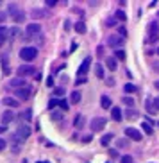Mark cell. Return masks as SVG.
Here are the masks:
<instances>
[{"label": "cell", "instance_id": "cell-1", "mask_svg": "<svg viewBox=\"0 0 159 163\" xmlns=\"http://www.w3.org/2000/svg\"><path fill=\"white\" fill-rule=\"evenodd\" d=\"M159 41V23L157 20H152L148 25H147V43H157Z\"/></svg>", "mask_w": 159, "mask_h": 163}, {"label": "cell", "instance_id": "cell-2", "mask_svg": "<svg viewBox=\"0 0 159 163\" xmlns=\"http://www.w3.org/2000/svg\"><path fill=\"white\" fill-rule=\"evenodd\" d=\"M20 57L25 63H31V61H34L38 57V49L36 47H24V49L20 50Z\"/></svg>", "mask_w": 159, "mask_h": 163}, {"label": "cell", "instance_id": "cell-3", "mask_svg": "<svg viewBox=\"0 0 159 163\" xmlns=\"http://www.w3.org/2000/svg\"><path fill=\"white\" fill-rule=\"evenodd\" d=\"M7 11L11 13V18H13V22H16V23H21V22H25V13L21 11L16 4H9V7H7Z\"/></svg>", "mask_w": 159, "mask_h": 163}, {"label": "cell", "instance_id": "cell-4", "mask_svg": "<svg viewBox=\"0 0 159 163\" xmlns=\"http://www.w3.org/2000/svg\"><path fill=\"white\" fill-rule=\"evenodd\" d=\"M125 138L134 140V142H141L143 134H141L140 129H136V127H127V129H125Z\"/></svg>", "mask_w": 159, "mask_h": 163}, {"label": "cell", "instance_id": "cell-5", "mask_svg": "<svg viewBox=\"0 0 159 163\" xmlns=\"http://www.w3.org/2000/svg\"><path fill=\"white\" fill-rule=\"evenodd\" d=\"M106 124H107V120L104 118V116H95V118L91 120V131L93 133H100L106 127Z\"/></svg>", "mask_w": 159, "mask_h": 163}, {"label": "cell", "instance_id": "cell-6", "mask_svg": "<svg viewBox=\"0 0 159 163\" xmlns=\"http://www.w3.org/2000/svg\"><path fill=\"white\" fill-rule=\"evenodd\" d=\"M34 72H36V68L32 66V65H21L20 68H18V77H31V75H34Z\"/></svg>", "mask_w": 159, "mask_h": 163}, {"label": "cell", "instance_id": "cell-7", "mask_svg": "<svg viewBox=\"0 0 159 163\" xmlns=\"http://www.w3.org/2000/svg\"><path fill=\"white\" fill-rule=\"evenodd\" d=\"M107 45L111 47V49L122 50V47H123V38H120V36H109V38H107Z\"/></svg>", "mask_w": 159, "mask_h": 163}, {"label": "cell", "instance_id": "cell-8", "mask_svg": "<svg viewBox=\"0 0 159 163\" xmlns=\"http://www.w3.org/2000/svg\"><path fill=\"white\" fill-rule=\"evenodd\" d=\"M16 134H18V136H20V138H21V140L25 142V140L31 136V127H29L27 124H21V126L16 129Z\"/></svg>", "mask_w": 159, "mask_h": 163}, {"label": "cell", "instance_id": "cell-9", "mask_svg": "<svg viewBox=\"0 0 159 163\" xmlns=\"http://www.w3.org/2000/svg\"><path fill=\"white\" fill-rule=\"evenodd\" d=\"M14 93H16V97H18L20 101H27V99L31 97V86H25V88L14 90Z\"/></svg>", "mask_w": 159, "mask_h": 163}, {"label": "cell", "instance_id": "cell-10", "mask_svg": "<svg viewBox=\"0 0 159 163\" xmlns=\"http://www.w3.org/2000/svg\"><path fill=\"white\" fill-rule=\"evenodd\" d=\"M25 32L29 36H39L41 34V25H39V23H29L27 29H25Z\"/></svg>", "mask_w": 159, "mask_h": 163}, {"label": "cell", "instance_id": "cell-11", "mask_svg": "<svg viewBox=\"0 0 159 163\" xmlns=\"http://www.w3.org/2000/svg\"><path fill=\"white\" fill-rule=\"evenodd\" d=\"M25 86H29L21 77H16V79H11V83H9V90H20V88H25Z\"/></svg>", "mask_w": 159, "mask_h": 163}, {"label": "cell", "instance_id": "cell-12", "mask_svg": "<svg viewBox=\"0 0 159 163\" xmlns=\"http://www.w3.org/2000/svg\"><path fill=\"white\" fill-rule=\"evenodd\" d=\"M89 65H91V57H86L84 61H82V65L79 66V75L81 77H86V74H88V70H89Z\"/></svg>", "mask_w": 159, "mask_h": 163}, {"label": "cell", "instance_id": "cell-13", "mask_svg": "<svg viewBox=\"0 0 159 163\" xmlns=\"http://www.w3.org/2000/svg\"><path fill=\"white\" fill-rule=\"evenodd\" d=\"M0 63H2L4 75H9V74H11V68H9V56H7V54H2V56H0Z\"/></svg>", "mask_w": 159, "mask_h": 163}, {"label": "cell", "instance_id": "cell-14", "mask_svg": "<svg viewBox=\"0 0 159 163\" xmlns=\"http://www.w3.org/2000/svg\"><path fill=\"white\" fill-rule=\"evenodd\" d=\"M16 118V115L11 111V109H7V111H4L2 113V126H6V124H11L13 120Z\"/></svg>", "mask_w": 159, "mask_h": 163}, {"label": "cell", "instance_id": "cell-15", "mask_svg": "<svg viewBox=\"0 0 159 163\" xmlns=\"http://www.w3.org/2000/svg\"><path fill=\"white\" fill-rule=\"evenodd\" d=\"M31 16H32L34 20H39V18L48 16V11H45V9H32V11H31Z\"/></svg>", "mask_w": 159, "mask_h": 163}, {"label": "cell", "instance_id": "cell-16", "mask_svg": "<svg viewBox=\"0 0 159 163\" xmlns=\"http://www.w3.org/2000/svg\"><path fill=\"white\" fill-rule=\"evenodd\" d=\"M106 66L111 70V72H116V66H118L116 57H106Z\"/></svg>", "mask_w": 159, "mask_h": 163}, {"label": "cell", "instance_id": "cell-17", "mask_svg": "<svg viewBox=\"0 0 159 163\" xmlns=\"http://www.w3.org/2000/svg\"><path fill=\"white\" fill-rule=\"evenodd\" d=\"M111 118L115 120V122H120V120L123 118L122 109H120V108H113V109H111Z\"/></svg>", "mask_w": 159, "mask_h": 163}, {"label": "cell", "instance_id": "cell-18", "mask_svg": "<svg viewBox=\"0 0 159 163\" xmlns=\"http://www.w3.org/2000/svg\"><path fill=\"white\" fill-rule=\"evenodd\" d=\"M7 36H9V31H7L4 25H0V47H4V45H6Z\"/></svg>", "mask_w": 159, "mask_h": 163}, {"label": "cell", "instance_id": "cell-19", "mask_svg": "<svg viewBox=\"0 0 159 163\" xmlns=\"http://www.w3.org/2000/svg\"><path fill=\"white\" fill-rule=\"evenodd\" d=\"M100 106H102L104 109H113V102H111V99H109L107 95H102V97H100Z\"/></svg>", "mask_w": 159, "mask_h": 163}, {"label": "cell", "instance_id": "cell-20", "mask_svg": "<svg viewBox=\"0 0 159 163\" xmlns=\"http://www.w3.org/2000/svg\"><path fill=\"white\" fill-rule=\"evenodd\" d=\"M4 104H6L7 108H18V106H20V101H16V99H13V97H6V99H4Z\"/></svg>", "mask_w": 159, "mask_h": 163}, {"label": "cell", "instance_id": "cell-21", "mask_svg": "<svg viewBox=\"0 0 159 163\" xmlns=\"http://www.w3.org/2000/svg\"><path fill=\"white\" fill-rule=\"evenodd\" d=\"M95 75H97L98 79H106V72H104V66H102L100 63H97V65H95Z\"/></svg>", "mask_w": 159, "mask_h": 163}, {"label": "cell", "instance_id": "cell-22", "mask_svg": "<svg viewBox=\"0 0 159 163\" xmlns=\"http://www.w3.org/2000/svg\"><path fill=\"white\" fill-rule=\"evenodd\" d=\"M113 138H115V134H113V133H107V134H104V136L100 138V144H102L104 147H107L109 142H113Z\"/></svg>", "mask_w": 159, "mask_h": 163}, {"label": "cell", "instance_id": "cell-23", "mask_svg": "<svg viewBox=\"0 0 159 163\" xmlns=\"http://www.w3.org/2000/svg\"><path fill=\"white\" fill-rule=\"evenodd\" d=\"M81 99H82L81 91H72V95H70V102H72V104H79Z\"/></svg>", "mask_w": 159, "mask_h": 163}, {"label": "cell", "instance_id": "cell-24", "mask_svg": "<svg viewBox=\"0 0 159 163\" xmlns=\"http://www.w3.org/2000/svg\"><path fill=\"white\" fill-rule=\"evenodd\" d=\"M73 126H75V129H81V127L84 126V116H82L81 113L75 116V120H73Z\"/></svg>", "mask_w": 159, "mask_h": 163}, {"label": "cell", "instance_id": "cell-25", "mask_svg": "<svg viewBox=\"0 0 159 163\" xmlns=\"http://www.w3.org/2000/svg\"><path fill=\"white\" fill-rule=\"evenodd\" d=\"M125 116H127V118H129V120H136V118H138V116H140V113H138V111H136V109L132 108V109H127V113H125Z\"/></svg>", "mask_w": 159, "mask_h": 163}, {"label": "cell", "instance_id": "cell-26", "mask_svg": "<svg viewBox=\"0 0 159 163\" xmlns=\"http://www.w3.org/2000/svg\"><path fill=\"white\" fill-rule=\"evenodd\" d=\"M75 32H79V34H84L86 32V23L84 22H77L75 23Z\"/></svg>", "mask_w": 159, "mask_h": 163}, {"label": "cell", "instance_id": "cell-27", "mask_svg": "<svg viewBox=\"0 0 159 163\" xmlns=\"http://www.w3.org/2000/svg\"><path fill=\"white\" fill-rule=\"evenodd\" d=\"M141 129L145 131V134H154V127H152L148 122H143V124H141Z\"/></svg>", "mask_w": 159, "mask_h": 163}, {"label": "cell", "instance_id": "cell-28", "mask_svg": "<svg viewBox=\"0 0 159 163\" xmlns=\"http://www.w3.org/2000/svg\"><path fill=\"white\" fill-rule=\"evenodd\" d=\"M123 90H125V93H134L136 90H138V86L132 84V83H127V84L123 86Z\"/></svg>", "mask_w": 159, "mask_h": 163}, {"label": "cell", "instance_id": "cell-29", "mask_svg": "<svg viewBox=\"0 0 159 163\" xmlns=\"http://www.w3.org/2000/svg\"><path fill=\"white\" fill-rule=\"evenodd\" d=\"M115 18H116V20H120V22H125V20H127V14H125L122 9H118V11L115 13Z\"/></svg>", "mask_w": 159, "mask_h": 163}, {"label": "cell", "instance_id": "cell-30", "mask_svg": "<svg viewBox=\"0 0 159 163\" xmlns=\"http://www.w3.org/2000/svg\"><path fill=\"white\" fill-rule=\"evenodd\" d=\"M122 102H123L127 108H130V109L134 108V99H130V97H123V99H122Z\"/></svg>", "mask_w": 159, "mask_h": 163}, {"label": "cell", "instance_id": "cell-31", "mask_svg": "<svg viewBox=\"0 0 159 163\" xmlns=\"http://www.w3.org/2000/svg\"><path fill=\"white\" fill-rule=\"evenodd\" d=\"M50 118H52V120H56V122H59V120L63 118V113H61V111H52Z\"/></svg>", "mask_w": 159, "mask_h": 163}, {"label": "cell", "instance_id": "cell-32", "mask_svg": "<svg viewBox=\"0 0 159 163\" xmlns=\"http://www.w3.org/2000/svg\"><path fill=\"white\" fill-rule=\"evenodd\" d=\"M115 57H116V61H123L127 56H125V52H123V50H115Z\"/></svg>", "mask_w": 159, "mask_h": 163}, {"label": "cell", "instance_id": "cell-33", "mask_svg": "<svg viewBox=\"0 0 159 163\" xmlns=\"http://www.w3.org/2000/svg\"><path fill=\"white\" fill-rule=\"evenodd\" d=\"M118 147H120V149L129 147V138H122V140H118Z\"/></svg>", "mask_w": 159, "mask_h": 163}, {"label": "cell", "instance_id": "cell-34", "mask_svg": "<svg viewBox=\"0 0 159 163\" xmlns=\"http://www.w3.org/2000/svg\"><path fill=\"white\" fill-rule=\"evenodd\" d=\"M21 118H24V120H31V118H32V111H31V109L24 111V113H21Z\"/></svg>", "mask_w": 159, "mask_h": 163}, {"label": "cell", "instance_id": "cell-35", "mask_svg": "<svg viewBox=\"0 0 159 163\" xmlns=\"http://www.w3.org/2000/svg\"><path fill=\"white\" fill-rule=\"evenodd\" d=\"M54 93H56V97H63V95H64V88H63V86H59V88H56V90H54Z\"/></svg>", "mask_w": 159, "mask_h": 163}, {"label": "cell", "instance_id": "cell-36", "mask_svg": "<svg viewBox=\"0 0 159 163\" xmlns=\"http://www.w3.org/2000/svg\"><path fill=\"white\" fill-rule=\"evenodd\" d=\"M118 34H120L122 38H127V29H125L123 25H120V27H118Z\"/></svg>", "mask_w": 159, "mask_h": 163}, {"label": "cell", "instance_id": "cell-37", "mask_svg": "<svg viewBox=\"0 0 159 163\" xmlns=\"http://www.w3.org/2000/svg\"><path fill=\"white\" fill-rule=\"evenodd\" d=\"M59 106H61V109H63V111H66V109H68V102H66L64 99H59Z\"/></svg>", "mask_w": 159, "mask_h": 163}, {"label": "cell", "instance_id": "cell-38", "mask_svg": "<svg viewBox=\"0 0 159 163\" xmlns=\"http://www.w3.org/2000/svg\"><path fill=\"white\" fill-rule=\"evenodd\" d=\"M120 159H122V163H134V159H132L129 154H127V156H122Z\"/></svg>", "mask_w": 159, "mask_h": 163}, {"label": "cell", "instance_id": "cell-39", "mask_svg": "<svg viewBox=\"0 0 159 163\" xmlns=\"http://www.w3.org/2000/svg\"><path fill=\"white\" fill-rule=\"evenodd\" d=\"M57 104H59V99H52V101H50V102H48V108H50V109H52V108H56V106H57Z\"/></svg>", "mask_w": 159, "mask_h": 163}, {"label": "cell", "instance_id": "cell-40", "mask_svg": "<svg viewBox=\"0 0 159 163\" xmlns=\"http://www.w3.org/2000/svg\"><path fill=\"white\" fill-rule=\"evenodd\" d=\"M109 156L111 158H118V151L116 149H109Z\"/></svg>", "mask_w": 159, "mask_h": 163}, {"label": "cell", "instance_id": "cell-41", "mask_svg": "<svg viewBox=\"0 0 159 163\" xmlns=\"http://www.w3.org/2000/svg\"><path fill=\"white\" fill-rule=\"evenodd\" d=\"M86 81H88V79H86V77H79V79H77V83H75V84H77V86H81V84H84V83H86Z\"/></svg>", "mask_w": 159, "mask_h": 163}, {"label": "cell", "instance_id": "cell-42", "mask_svg": "<svg viewBox=\"0 0 159 163\" xmlns=\"http://www.w3.org/2000/svg\"><path fill=\"white\" fill-rule=\"evenodd\" d=\"M82 142H84V144L91 142V134H86V136H82Z\"/></svg>", "mask_w": 159, "mask_h": 163}, {"label": "cell", "instance_id": "cell-43", "mask_svg": "<svg viewBox=\"0 0 159 163\" xmlns=\"http://www.w3.org/2000/svg\"><path fill=\"white\" fill-rule=\"evenodd\" d=\"M152 102H154V109H155V111H159V99H154Z\"/></svg>", "mask_w": 159, "mask_h": 163}, {"label": "cell", "instance_id": "cell-44", "mask_svg": "<svg viewBox=\"0 0 159 163\" xmlns=\"http://www.w3.org/2000/svg\"><path fill=\"white\" fill-rule=\"evenodd\" d=\"M6 18H7V14L0 11V23H2V22H6Z\"/></svg>", "mask_w": 159, "mask_h": 163}, {"label": "cell", "instance_id": "cell-45", "mask_svg": "<svg viewBox=\"0 0 159 163\" xmlns=\"http://www.w3.org/2000/svg\"><path fill=\"white\" fill-rule=\"evenodd\" d=\"M47 86H50V88L54 86V77H48V79H47Z\"/></svg>", "mask_w": 159, "mask_h": 163}, {"label": "cell", "instance_id": "cell-46", "mask_svg": "<svg viewBox=\"0 0 159 163\" xmlns=\"http://www.w3.org/2000/svg\"><path fill=\"white\" fill-rule=\"evenodd\" d=\"M56 4H57V2H56V0H47V6H48V7H54Z\"/></svg>", "mask_w": 159, "mask_h": 163}, {"label": "cell", "instance_id": "cell-47", "mask_svg": "<svg viewBox=\"0 0 159 163\" xmlns=\"http://www.w3.org/2000/svg\"><path fill=\"white\" fill-rule=\"evenodd\" d=\"M4 149H6V142H4L2 138H0V151H4Z\"/></svg>", "mask_w": 159, "mask_h": 163}, {"label": "cell", "instance_id": "cell-48", "mask_svg": "<svg viewBox=\"0 0 159 163\" xmlns=\"http://www.w3.org/2000/svg\"><path fill=\"white\" fill-rule=\"evenodd\" d=\"M70 27H72V25H70V22L66 20V22H64V29H66V31H70Z\"/></svg>", "mask_w": 159, "mask_h": 163}, {"label": "cell", "instance_id": "cell-49", "mask_svg": "<svg viewBox=\"0 0 159 163\" xmlns=\"http://www.w3.org/2000/svg\"><path fill=\"white\" fill-rule=\"evenodd\" d=\"M6 131H7V127H6V126H0V133H6Z\"/></svg>", "mask_w": 159, "mask_h": 163}, {"label": "cell", "instance_id": "cell-50", "mask_svg": "<svg viewBox=\"0 0 159 163\" xmlns=\"http://www.w3.org/2000/svg\"><path fill=\"white\" fill-rule=\"evenodd\" d=\"M152 66H154V68H155V70H159V63H154V65H152Z\"/></svg>", "mask_w": 159, "mask_h": 163}, {"label": "cell", "instance_id": "cell-51", "mask_svg": "<svg viewBox=\"0 0 159 163\" xmlns=\"http://www.w3.org/2000/svg\"><path fill=\"white\" fill-rule=\"evenodd\" d=\"M154 86H155V90H159V81H155V84H154Z\"/></svg>", "mask_w": 159, "mask_h": 163}, {"label": "cell", "instance_id": "cell-52", "mask_svg": "<svg viewBox=\"0 0 159 163\" xmlns=\"http://www.w3.org/2000/svg\"><path fill=\"white\" fill-rule=\"evenodd\" d=\"M38 163H48V161H38Z\"/></svg>", "mask_w": 159, "mask_h": 163}, {"label": "cell", "instance_id": "cell-53", "mask_svg": "<svg viewBox=\"0 0 159 163\" xmlns=\"http://www.w3.org/2000/svg\"><path fill=\"white\" fill-rule=\"evenodd\" d=\"M155 52H157V56H159V47H157V50H155Z\"/></svg>", "mask_w": 159, "mask_h": 163}, {"label": "cell", "instance_id": "cell-54", "mask_svg": "<svg viewBox=\"0 0 159 163\" xmlns=\"http://www.w3.org/2000/svg\"><path fill=\"white\" fill-rule=\"evenodd\" d=\"M107 163H113V161H107Z\"/></svg>", "mask_w": 159, "mask_h": 163}, {"label": "cell", "instance_id": "cell-55", "mask_svg": "<svg viewBox=\"0 0 159 163\" xmlns=\"http://www.w3.org/2000/svg\"><path fill=\"white\" fill-rule=\"evenodd\" d=\"M157 18H159V13H157Z\"/></svg>", "mask_w": 159, "mask_h": 163}, {"label": "cell", "instance_id": "cell-56", "mask_svg": "<svg viewBox=\"0 0 159 163\" xmlns=\"http://www.w3.org/2000/svg\"><path fill=\"white\" fill-rule=\"evenodd\" d=\"M157 127H159V124H157Z\"/></svg>", "mask_w": 159, "mask_h": 163}]
</instances>
